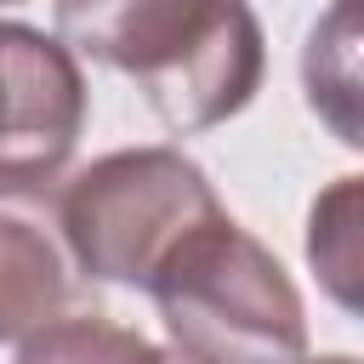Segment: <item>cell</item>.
Returning <instances> with one entry per match:
<instances>
[{
    "mask_svg": "<svg viewBox=\"0 0 364 364\" xmlns=\"http://www.w3.org/2000/svg\"><path fill=\"white\" fill-rule=\"evenodd\" d=\"M57 34L125 74L176 136L233 119L267 68L250 0H57Z\"/></svg>",
    "mask_w": 364,
    "mask_h": 364,
    "instance_id": "cell-1",
    "label": "cell"
},
{
    "mask_svg": "<svg viewBox=\"0 0 364 364\" xmlns=\"http://www.w3.org/2000/svg\"><path fill=\"white\" fill-rule=\"evenodd\" d=\"M165 336L210 364H296L307 307L284 262L228 210L193 228L148 284Z\"/></svg>",
    "mask_w": 364,
    "mask_h": 364,
    "instance_id": "cell-2",
    "label": "cell"
},
{
    "mask_svg": "<svg viewBox=\"0 0 364 364\" xmlns=\"http://www.w3.org/2000/svg\"><path fill=\"white\" fill-rule=\"evenodd\" d=\"M63 233L85 279L148 290L171 250L222 216L210 176L182 148H119L57 188Z\"/></svg>",
    "mask_w": 364,
    "mask_h": 364,
    "instance_id": "cell-3",
    "label": "cell"
},
{
    "mask_svg": "<svg viewBox=\"0 0 364 364\" xmlns=\"http://www.w3.org/2000/svg\"><path fill=\"white\" fill-rule=\"evenodd\" d=\"M80 51L46 28L0 23V182H57L85 131Z\"/></svg>",
    "mask_w": 364,
    "mask_h": 364,
    "instance_id": "cell-4",
    "label": "cell"
},
{
    "mask_svg": "<svg viewBox=\"0 0 364 364\" xmlns=\"http://www.w3.org/2000/svg\"><path fill=\"white\" fill-rule=\"evenodd\" d=\"M74 273L57 182H0V347L63 318Z\"/></svg>",
    "mask_w": 364,
    "mask_h": 364,
    "instance_id": "cell-5",
    "label": "cell"
},
{
    "mask_svg": "<svg viewBox=\"0 0 364 364\" xmlns=\"http://www.w3.org/2000/svg\"><path fill=\"white\" fill-rule=\"evenodd\" d=\"M301 97L341 148L364 154V0H330L307 28Z\"/></svg>",
    "mask_w": 364,
    "mask_h": 364,
    "instance_id": "cell-6",
    "label": "cell"
},
{
    "mask_svg": "<svg viewBox=\"0 0 364 364\" xmlns=\"http://www.w3.org/2000/svg\"><path fill=\"white\" fill-rule=\"evenodd\" d=\"M301 250H307L318 290L341 313L364 318V171L318 188V199L307 205V245Z\"/></svg>",
    "mask_w": 364,
    "mask_h": 364,
    "instance_id": "cell-7",
    "label": "cell"
},
{
    "mask_svg": "<svg viewBox=\"0 0 364 364\" xmlns=\"http://www.w3.org/2000/svg\"><path fill=\"white\" fill-rule=\"evenodd\" d=\"M17 364H210L188 347H159L108 313H63L17 347Z\"/></svg>",
    "mask_w": 364,
    "mask_h": 364,
    "instance_id": "cell-8",
    "label": "cell"
},
{
    "mask_svg": "<svg viewBox=\"0 0 364 364\" xmlns=\"http://www.w3.org/2000/svg\"><path fill=\"white\" fill-rule=\"evenodd\" d=\"M296 364H364V358H347V353H324V358H307V353H301Z\"/></svg>",
    "mask_w": 364,
    "mask_h": 364,
    "instance_id": "cell-9",
    "label": "cell"
},
{
    "mask_svg": "<svg viewBox=\"0 0 364 364\" xmlns=\"http://www.w3.org/2000/svg\"><path fill=\"white\" fill-rule=\"evenodd\" d=\"M0 6H23V0H0Z\"/></svg>",
    "mask_w": 364,
    "mask_h": 364,
    "instance_id": "cell-10",
    "label": "cell"
}]
</instances>
